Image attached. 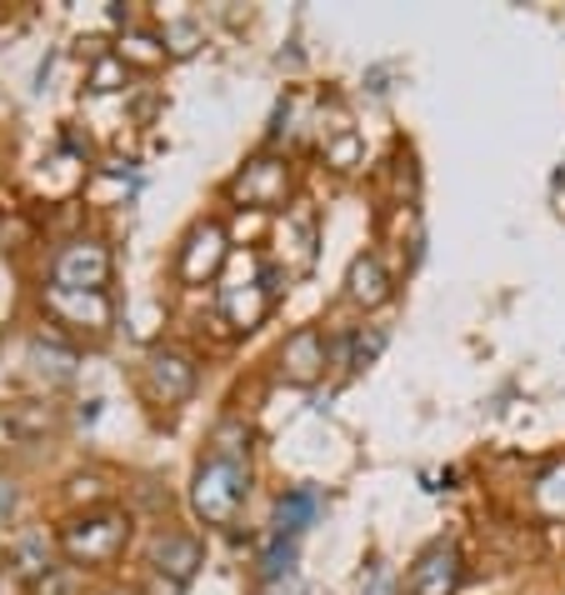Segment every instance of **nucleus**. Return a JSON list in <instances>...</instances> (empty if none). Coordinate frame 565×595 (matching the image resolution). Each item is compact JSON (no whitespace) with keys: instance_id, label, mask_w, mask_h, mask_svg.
<instances>
[{"instance_id":"nucleus-1","label":"nucleus","mask_w":565,"mask_h":595,"mask_svg":"<svg viewBox=\"0 0 565 595\" xmlns=\"http://www.w3.org/2000/svg\"><path fill=\"white\" fill-rule=\"evenodd\" d=\"M245 491H251V465H235V461H205L195 471V485H191V505L205 525H231L235 511H241Z\"/></svg>"},{"instance_id":"nucleus-2","label":"nucleus","mask_w":565,"mask_h":595,"mask_svg":"<svg viewBox=\"0 0 565 595\" xmlns=\"http://www.w3.org/2000/svg\"><path fill=\"white\" fill-rule=\"evenodd\" d=\"M131 541V521L115 511H91V515H75L71 525L61 531V545L71 561H85V565H105L125 551Z\"/></svg>"},{"instance_id":"nucleus-3","label":"nucleus","mask_w":565,"mask_h":595,"mask_svg":"<svg viewBox=\"0 0 565 595\" xmlns=\"http://www.w3.org/2000/svg\"><path fill=\"white\" fill-rule=\"evenodd\" d=\"M51 275L65 291H105V281H111V251L101 241H85L81 235V241H71L56 255Z\"/></svg>"},{"instance_id":"nucleus-4","label":"nucleus","mask_w":565,"mask_h":595,"mask_svg":"<svg viewBox=\"0 0 565 595\" xmlns=\"http://www.w3.org/2000/svg\"><path fill=\"white\" fill-rule=\"evenodd\" d=\"M285 191H291V171H285V161H251L241 175H235L231 195L241 205H261V211H271V205L285 201Z\"/></svg>"},{"instance_id":"nucleus-5","label":"nucleus","mask_w":565,"mask_h":595,"mask_svg":"<svg viewBox=\"0 0 565 595\" xmlns=\"http://www.w3.org/2000/svg\"><path fill=\"white\" fill-rule=\"evenodd\" d=\"M46 311H56L65 325H85V331H105L115 315L105 291H65V285H46Z\"/></svg>"},{"instance_id":"nucleus-6","label":"nucleus","mask_w":565,"mask_h":595,"mask_svg":"<svg viewBox=\"0 0 565 595\" xmlns=\"http://www.w3.org/2000/svg\"><path fill=\"white\" fill-rule=\"evenodd\" d=\"M145 375H151V391L161 395V401H185V395L195 391V361L185 351H175V345L151 351Z\"/></svg>"},{"instance_id":"nucleus-7","label":"nucleus","mask_w":565,"mask_h":595,"mask_svg":"<svg viewBox=\"0 0 565 595\" xmlns=\"http://www.w3.org/2000/svg\"><path fill=\"white\" fill-rule=\"evenodd\" d=\"M281 371H285V381H295V385L321 381V371H325V341H321V331H315V325H301L295 335H285Z\"/></svg>"},{"instance_id":"nucleus-8","label":"nucleus","mask_w":565,"mask_h":595,"mask_svg":"<svg viewBox=\"0 0 565 595\" xmlns=\"http://www.w3.org/2000/svg\"><path fill=\"white\" fill-rule=\"evenodd\" d=\"M455 581H461V555H455V545H445V541L431 545L411 571L415 595H455Z\"/></svg>"},{"instance_id":"nucleus-9","label":"nucleus","mask_w":565,"mask_h":595,"mask_svg":"<svg viewBox=\"0 0 565 595\" xmlns=\"http://www.w3.org/2000/svg\"><path fill=\"white\" fill-rule=\"evenodd\" d=\"M221 261H225V231L221 225H195L191 241H185V251H181V275L191 285H201L221 271Z\"/></svg>"},{"instance_id":"nucleus-10","label":"nucleus","mask_w":565,"mask_h":595,"mask_svg":"<svg viewBox=\"0 0 565 595\" xmlns=\"http://www.w3.org/2000/svg\"><path fill=\"white\" fill-rule=\"evenodd\" d=\"M151 561H155V575H171V581L185 585L195 571H201V541H195V535L171 531V535H161V541H155Z\"/></svg>"},{"instance_id":"nucleus-11","label":"nucleus","mask_w":565,"mask_h":595,"mask_svg":"<svg viewBox=\"0 0 565 595\" xmlns=\"http://www.w3.org/2000/svg\"><path fill=\"white\" fill-rule=\"evenodd\" d=\"M315 515H321V495L315 491H285L281 501H275V535L301 541V535L315 525Z\"/></svg>"},{"instance_id":"nucleus-12","label":"nucleus","mask_w":565,"mask_h":595,"mask_svg":"<svg viewBox=\"0 0 565 595\" xmlns=\"http://www.w3.org/2000/svg\"><path fill=\"white\" fill-rule=\"evenodd\" d=\"M345 291H351L355 305H381L391 295V275L375 255H355L351 261V275H345Z\"/></svg>"},{"instance_id":"nucleus-13","label":"nucleus","mask_w":565,"mask_h":595,"mask_svg":"<svg viewBox=\"0 0 565 595\" xmlns=\"http://www.w3.org/2000/svg\"><path fill=\"white\" fill-rule=\"evenodd\" d=\"M11 565L16 575H21V581H41V575H51L56 565H51V541H46L41 531H26V535H16V545H11Z\"/></svg>"},{"instance_id":"nucleus-14","label":"nucleus","mask_w":565,"mask_h":595,"mask_svg":"<svg viewBox=\"0 0 565 595\" xmlns=\"http://www.w3.org/2000/svg\"><path fill=\"white\" fill-rule=\"evenodd\" d=\"M31 365L36 371H51L56 381H65V375H75V365H81V355L71 351V345H61V341H31Z\"/></svg>"},{"instance_id":"nucleus-15","label":"nucleus","mask_w":565,"mask_h":595,"mask_svg":"<svg viewBox=\"0 0 565 595\" xmlns=\"http://www.w3.org/2000/svg\"><path fill=\"white\" fill-rule=\"evenodd\" d=\"M265 305H271V295H265L261 285H245V291H231V295H225V315H231V325H241V331L261 325Z\"/></svg>"},{"instance_id":"nucleus-16","label":"nucleus","mask_w":565,"mask_h":595,"mask_svg":"<svg viewBox=\"0 0 565 595\" xmlns=\"http://www.w3.org/2000/svg\"><path fill=\"white\" fill-rule=\"evenodd\" d=\"M215 461H235V465H245V451H251V431H245L241 421H221L215 425Z\"/></svg>"},{"instance_id":"nucleus-17","label":"nucleus","mask_w":565,"mask_h":595,"mask_svg":"<svg viewBox=\"0 0 565 595\" xmlns=\"http://www.w3.org/2000/svg\"><path fill=\"white\" fill-rule=\"evenodd\" d=\"M291 571H295V541L271 531V541L261 545V575L265 581H275V575H291Z\"/></svg>"},{"instance_id":"nucleus-18","label":"nucleus","mask_w":565,"mask_h":595,"mask_svg":"<svg viewBox=\"0 0 565 595\" xmlns=\"http://www.w3.org/2000/svg\"><path fill=\"white\" fill-rule=\"evenodd\" d=\"M121 61L125 65H161L165 61V41H155V36H141V31H135V36H125V41H121Z\"/></svg>"},{"instance_id":"nucleus-19","label":"nucleus","mask_w":565,"mask_h":595,"mask_svg":"<svg viewBox=\"0 0 565 595\" xmlns=\"http://www.w3.org/2000/svg\"><path fill=\"white\" fill-rule=\"evenodd\" d=\"M121 85H125V61H121V56H95L91 91H121Z\"/></svg>"},{"instance_id":"nucleus-20","label":"nucleus","mask_w":565,"mask_h":595,"mask_svg":"<svg viewBox=\"0 0 565 595\" xmlns=\"http://www.w3.org/2000/svg\"><path fill=\"white\" fill-rule=\"evenodd\" d=\"M535 501H541L545 515H565V465H555V471L545 475L541 491H535Z\"/></svg>"},{"instance_id":"nucleus-21","label":"nucleus","mask_w":565,"mask_h":595,"mask_svg":"<svg viewBox=\"0 0 565 595\" xmlns=\"http://www.w3.org/2000/svg\"><path fill=\"white\" fill-rule=\"evenodd\" d=\"M195 41H201V31H195L191 21L165 26V46H171V56H191V51H195Z\"/></svg>"},{"instance_id":"nucleus-22","label":"nucleus","mask_w":565,"mask_h":595,"mask_svg":"<svg viewBox=\"0 0 565 595\" xmlns=\"http://www.w3.org/2000/svg\"><path fill=\"white\" fill-rule=\"evenodd\" d=\"M31 591H36V595H75V571H61V565H56V571L41 575Z\"/></svg>"},{"instance_id":"nucleus-23","label":"nucleus","mask_w":565,"mask_h":595,"mask_svg":"<svg viewBox=\"0 0 565 595\" xmlns=\"http://www.w3.org/2000/svg\"><path fill=\"white\" fill-rule=\"evenodd\" d=\"M381 351H385V331H381V325H375L371 335H365V331L355 335V365H371Z\"/></svg>"},{"instance_id":"nucleus-24","label":"nucleus","mask_w":565,"mask_h":595,"mask_svg":"<svg viewBox=\"0 0 565 595\" xmlns=\"http://www.w3.org/2000/svg\"><path fill=\"white\" fill-rule=\"evenodd\" d=\"M331 165H341V171H351L355 165V155H361V141H355V135H341V141H331Z\"/></svg>"},{"instance_id":"nucleus-25","label":"nucleus","mask_w":565,"mask_h":595,"mask_svg":"<svg viewBox=\"0 0 565 595\" xmlns=\"http://www.w3.org/2000/svg\"><path fill=\"white\" fill-rule=\"evenodd\" d=\"M261 595H305V581H301V575H275V581H265V591Z\"/></svg>"},{"instance_id":"nucleus-26","label":"nucleus","mask_w":565,"mask_h":595,"mask_svg":"<svg viewBox=\"0 0 565 595\" xmlns=\"http://www.w3.org/2000/svg\"><path fill=\"white\" fill-rule=\"evenodd\" d=\"M16 505H21V491H16L11 475H0V521H11Z\"/></svg>"},{"instance_id":"nucleus-27","label":"nucleus","mask_w":565,"mask_h":595,"mask_svg":"<svg viewBox=\"0 0 565 595\" xmlns=\"http://www.w3.org/2000/svg\"><path fill=\"white\" fill-rule=\"evenodd\" d=\"M145 595H185V585L171 581V575H151V591Z\"/></svg>"},{"instance_id":"nucleus-28","label":"nucleus","mask_w":565,"mask_h":595,"mask_svg":"<svg viewBox=\"0 0 565 595\" xmlns=\"http://www.w3.org/2000/svg\"><path fill=\"white\" fill-rule=\"evenodd\" d=\"M105 595H141V591H105Z\"/></svg>"}]
</instances>
